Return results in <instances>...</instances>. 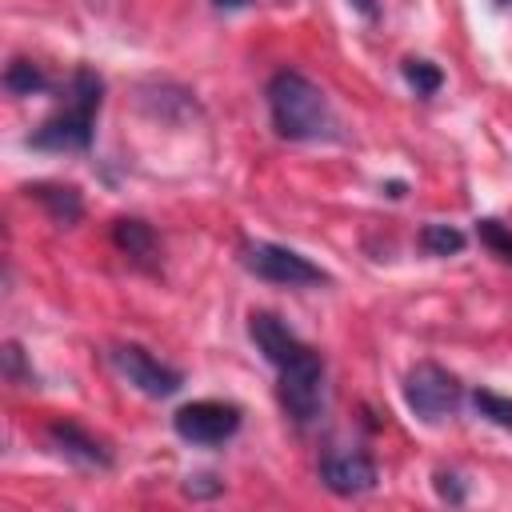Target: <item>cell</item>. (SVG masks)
<instances>
[{
    "instance_id": "ffe728a7",
    "label": "cell",
    "mask_w": 512,
    "mask_h": 512,
    "mask_svg": "<svg viewBox=\"0 0 512 512\" xmlns=\"http://www.w3.org/2000/svg\"><path fill=\"white\" fill-rule=\"evenodd\" d=\"M220 480L216 476H208V472H196V476H188V484H184V492L188 496H220Z\"/></svg>"
},
{
    "instance_id": "44dd1931",
    "label": "cell",
    "mask_w": 512,
    "mask_h": 512,
    "mask_svg": "<svg viewBox=\"0 0 512 512\" xmlns=\"http://www.w3.org/2000/svg\"><path fill=\"white\" fill-rule=\"evenodd\" d=\"M348 8L360 12L364 20H376V16H380V4H376V0H348Z\"/></svg>"
},
{
    "instance_id": "7a4b0ae2",
    "label": "cell",
    "mask_w": 512,
    "mask_h": 512,
    "mask_svg": "<svg viewBox=\"0 0 512 512\" xmlns=\"http://www.w3.org/2000/svg\"><path fill=\"white\" fill-rule=\"evenodd\" d=\"M100 100H104V80H100V72H96V68H76V72H72V84H68L64 108H56V112L28 136V148H36V152H88Z\"/></svg>"
},
{
    "instance_id": "5b68a950",
    "label": "cell",
    "mask_w": 512,
    "mask_h": 512,
    "mask_svg": "<svg viewBox=\"0 0 512 512\" xmlns=\"http://www.w3.org/2000/svg\"><path fill=\"white\" fill-rule=\"evenodd\" d=\"M240 264L256 280H268V284H280V288H308V284H328L332 280L304 252H296L288 244H272V240H248L240 248Z\"/></svg>"
},
{
    "instance_id": "603a6c76",
    "label": "cell",
    "mask_w": 512,
    "mask_h": 512,
    "mask_svg": "<svg viewBox=\"0 0 512 512\" xmlns=\"http://www.w3.org/2000/svg\"><path fill=\"white\" fill-rule=\"evenodd\" d=\"M384 192H388L392 200H400V196H404V184H400V180H388V184H384Z\"/></svg>"
},
{
    "instance_id": "cb8c5ba5",
    "label": "cell",
    "mask_w": 512,
    "mask_h": 512,
    "mask_svg": "<svg viewBox=\"0 0 512 512\" xmlns=\"http://www.w3.org/2000/svg\"><path fill=\"white\" fill-rule=\"evenodd\" d=\"M496 4H500V8H508V4H512V0H496Z\"/></svg>"
},
{
    "instance_id": "ba28073f",
    "label": "cell",
    "mask_w": 512,
    "mask_h": 512,
    "mask_svg": "<svg viewBox=\"0 0 512 512\" xmlns=\"http://www.w3.org/2000/svg\"><path fill=\"white\" fill-rule=\"evenodd\" d=\"M316 472H320V484L336 496H364L380 480L376 460L368 452H356V448L352 452H324Z\"/></svg>"
},
{
    "instance_id": "9c48e42d",
    "label": "cell",
    "mask_w": 512,
    "mask_h": 512,
    "mask_svg": "<svg viewBox=\"0 0 512 512\" xmlns=\"http://www.w3.org/2000/svg\"><path fill=\"white\" fill-rule=\"evenodd\" d=\"M248 336H252L256 352H260L272 368H284L296 352H304V340H300L276 312H248Z\"/></svg>"
},
{
    "instance_id": "7c38bea8",
    "label": "cell",
    "mask_w": 512,
    "mask_h": 512,
    "mask_svg": "<svg viewBox=\"0 0 512 512\" xmlns=\"http://www.w3.org/2000/svg\"><path fill=\"white\" fill-rule=\"evenodd\" d=\"M24 192H28V196L52 216V224H60V228H72V224L84 216V200H80V188H76V184L36 180V184H28Z\"/></svg>"
},
{
    "instance_id": "d6986e66",
    "label": "cell",
    "mask_w": 512,
    "mask_h": 512,
    "mask_svg": "<svg viewBox=\"0 0 512 512\" xmlns=\"http://www.w3.org/2000/svg\"><path fill=\"white\" fill-rule=\"evenodd\" d=\"M432 488H436V496L440 500H448V504H464L468 500V484L456 476V472H432Z\"/></svg>"
},
{
    "instance_id": "4fadbf2b",
    "label": "cell",
    "mask_w": 512,
    "mask_h": 512,
    "mask_svg": "<svg viewBox=\"0 0 512 512\" xmlns=\"http://www.w3.org/2000/svg\"><path fill=\"white\" fill-rule=\"evenodd\" d=\"M4 92L8 96H36V92H48V76L40 64L32 60H12L4 68Z\"/></svg>"
},
{
    "instance_id": "2e32d148",
    "label": "cell",
    "mask_w": 512,
    "mask_h": 512,
    "mask_svg": "<svg viewBox=\"0 0 512 512\" xmlns=\"http://www.w3.org/2000/svg\"><path fill=\"white\" fill-rule=\"evenodd\" d=\"M472 408H476L484 420H492L496 428H512V396H500V392H492V388H476V392H472Z\"/></svg>"
},
{
    "instance_id": "6da1fadb",
    "label": "cell",
    "mask_w": 512,
    "mask_h": 512,
    "mask_svg": "<svg viewBox=\"0 0 512 512\" xmlns=\"http://www.w3.org/2000/svg\"><path fill=\"white\" fill-rule=\"evenodd\" d=\"M264 96H268V116H272V128H276L280 140L312 144V140H332L336 136L332 104L320 92V84H312L304 72H296V68L272 72Z\"/></svg>"
},
{
    "instance_id": "8992f818",
    "label": "cell",
    "mask_w": 512,
    "mask_h": 512,
    "mask_svg": "<svg viewBox=\"0 0 512 512\" xmlns=\"http://www.w3.org/2000/svg\"><path fill=\"white\" fill-rule=\"evenodd\" d=\"M240 424H244V412L232 400H192L172 412V432L192 448H216L232 440Z\"/></svg>"
},
{
    "instance_id": "8fae6325",
    "label": "cell",
    "mask_w": 512,
    "mask_h": 512,
    "mask_svg": "<svg viewBox=\"0 0 512 512\" xmlns=\"http://www.w3.org/2000/svg\"><path fill=\"white\" fill-rule=\"evenodd\" d=\"M112 244L120 248V256L128 264H136L140 272H156L160 268V236L148 220L140 216H120L112 220Z\"/></svg>"
},
{
    "instance_id": "9a60e30c",
    "label": "cell",
    "mask_w": 512,
    "mask_h": 512,
    "mask_svg": "<svg viewBox=\"0 0 512 512\" xmlns=\"http://www.w3.org/2000/svg\"><path fill=\"white\" fill-rule=\"evenodd\" d=\"M416 244L428 252V256H456L464 244H468V236L460 232V228H452V224H424L420 228V236H416Z\"/></svg>"
},
{
    "instance_id": "e0dca14e",
    "label": "cell",
    "mask_w": 512,
    "mask_h": 512,
    "mask_svg": "<svg viewBox=\"0 0 512 512\" xmlns=\"http://www.w3.org/2000/svg\"><path fill=\"white\" fill-rule=\"evenodd\" d=\"M476 236H480V244H484L492 256H500L504 264H512V228H504L500 220L484 216V220H476Z\"/></svg>"
},
{
    "instance_id": "52a82bcc",
    "label": "cell",
    "mask_w": 512,
    "mask_h": 512,
    "mask_svg": "<svg viewBox=\"0 0 512 512\" xmlns=\"http://www.w3.org/2000/svg\"><path fill=\"white\" fill-rule=\"evenodd\" d=\"M108 360H112V368H116L136 392H144V396H152V400L176 396V392L184 388V372L172 368V364H164V360H156L144 344H116V348L108 352Z\"/></svg>"
},
{
    "instance_id": "5bb4252c",
    "label": "cell",
    "mask_w": 512,
    "mask_h": 512,
    "mask_svg": "<svg viewBox=\"0 0 512 512\" xmlns=\"http://www.w3.org/2000/svg\"><path fill=\"white\" fill-rule=\"evenodd\" d=\"M400 72H404V80H408V88L416 92V96H436L440 88H444V72H440V64H432V60H424V56H408L404 64H400Z\"/></svg>"
},
{
    "instance_id": "3957f363",
    "label": "cell",
    "mask_w": 512,
    "mask_h": 512,
    "mask_svg": "<svg viewBox=\"0 0 512 512\" xmlns=\"http://www.w3.org/2000/svg\"><path fill=\"white\" fill-rule=\"evenodd\" d=\"M276 372H280L276 392H280V408L288 412V420L300 428L316 424L324 412V356L304 344V352H296Z\"/></svg>"
},
{
    "instance_id": "7402d4cb",
    "label": "cell",
    "mask_w": 512,
    "mask_h": 512,
    "mask_svg": "<svg viewBox=\"0 0 512 512\" xmlns=\"http://www.w3.org/2000/svg\"><path fill=\"white\" fill-rule=\"evenodd\" d=\"M252 0H212V8H220V12H240V8H248Z\"/></svg>"
},
{
    "instance_id": "30bf717a",
    "label": "cell",
    "mask_w": 512,
    "mask_h": 512,
    "mask_svg": "<svg viewBox=\"0 0 512 512\" xmlns=\"http://www.w3.org/2000/svg\"><path fill=\"white\" fill-rule=\"evenodd\" d=\"M48 444L72 460V464H84V468H112V452L104 440H96L88 428H80L76 420H52L48 424Z\"/></svg>"
},
{
    "instance_id": "ac0fdd59",
    "label": "cell",
    "mask_w": 512,
    "mask_h": 512,
    "mask_svg": "<svg viewBox=\"0 0 512 512\" xmlns=\"http://www.w3.org/2000/svg\"><path fill=\"white\" fill-rule=\"evenodd\" d=\"M0 360H4V376H8V384H36L32 368L24 364V348H20L16 340H8V344H4Z\"/></svg>"
},
{
    "instance_id": "277c9868",
    "label": "cell",
    "mask_w": 512,
    "mask_h": 512,
    "mask_svg": "<svg viewBox=\"0 0 512 512\" xmlns=\"http://www.w3.org/2000/svg\"><path fill=\"white\" fill-rule=\"evenodd\" d=\"M460 400H464V388H460V380L444 364L420 360V364L408 368V376H404V404H408V412L420 424H444L460 408Z\"/></svg>"
}]
</instances>
